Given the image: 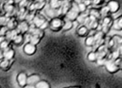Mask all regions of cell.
<instances>
[{
  "mask_svg": "<svg viewBox=\"0 0 122 88\" xmlns=\"http://www.w3.org/2000/svg\"><path fill=\"white\" fill-rule=\"evenodd\" d=\"M80 14L81 12L79 10L78 5L75 1H73L71 3V6L70 8L69 9L68 11L65 15V19L74 22L76 21L78 17Z\"/></svg>",
  "mask_w": 122,
  "mask_h": 88,
  "instance_id": "1",
  "label": "cell"
},
{
  "mask_svg": "<svg viewBox=\"0 0 122 88\" xmlns=\"http://www.w3.org/2000/svg\"><path fill=\"white\" fill-rule=\"evenodd\" d=\"M64 20L60 17H56L51 19L49 21V27L53 31H59L62 29Z\"/></svg>",
  "mask_w": 122,
  "mask_h": 88,
  "instance_id": "2",
  "label": "cell"
},
{
  "mask_svg": "<svg viewBox=\"0 0 122 88\" xmlns=\"http://www.w3.org/2000/svg\"><path fill=\"white\" fill-rule=\"evenodd\" d=\"M44 13L45 14L48 18L52 19L54 18H56V17H60L62 16L61 10V9H54L51 8L48 4H46V6L43 9Z\"/></svg>",
  "mask_w": 122,
  "mask_h": 88,
  "instance_id": "3",
  "label": "cell"
},
{
  "mask_svg": "<svg viewBox=\"0 0 122 88\" xmlns=\"http://www.w3.org/2000/svg\"><path fill=\"white\" fill-rule=\"evenodd\" d=\"M102 31L104 33L106 34L112 28V24L113 20L110 15H108L107 16L102 18Z\"/></svg>",
  "mask_w": 122,
  "mask_h": 88,
  "instance_id": "4",
  "label": "cell"
},
{
  "mask_svg": "<svg viewBox=\"0 0 122 88\" xmlns=\"http://www.w3.org/2000/svg\"><path fill=\"white\" fill-rule=\"evenodd\" d=\"M104 66L109 73H115L120 69V65L114 59H106Z\"/></svg>",
  "mask_w": 122,
  "mask_h": 88,
  "instance_id": "5",
  "label": "cell"
},
{
  "mask_svg": "<svg viewBox=\"0 0 122 88\" xmlns=\"http://www.w3.org/2000/svg\"><path fill=\"white\" fill-rule=\"evenodd\" d=\"M28 74L25 72H20L16 76V82L18 86L21 88H25L27 85V80H28Z\"/></svg>",
  "mask_w": 122,
  "mask_h": 88,
  "instance_id": "6",
  "label": "cell"
},
{
  "mask_svg": "<svg viewBox=\"0 0 122 88\" xmlns=\"http://www.w3.org/2000/svg\"><path fill=\"white\" fill-rule=\"evenodd\" d=\"M23 51L25 54L28 56H33L36 53L37 51L36 45L30 42L27 43L24 45Z\"/></svg>",
  "mask_w": 122,
  "mask_h": 88,
  "instance_id": "7",
  "label": "cell"
},
{
  "mask_svg": "<svg viewBox=\"0 0 122 88\" xmlns=\"http://www.w3.org/2000/svg\"><path fill=\"white\" fill-rule=\"evenodd\" d=\"M107 6L108 7L110 14L117 13L120 8V5L117 0H110L107 2Z\"/></svg>",
  "mask_w": 122,
  "mask_h": 88,
  "instance_id": "8",
  "label": "cell"
},
{
  "mask_svg": "<svg viewBox=\"0 0 122 88\" xmlns=\"http://www.w3.org/2000/svg\"><path fill=\"white\" fill-rule=\"evenodd\" d=\"M15 56V51L13 49L10 47L3 51V58L13 61Z\"/></svg>",
  "mask_w": 122,
  "mask_h": 88,
  "instance_id": "9",
  "label": "cell"
},
{
  "mask_svg": "<svg viewBox=\"0 0 122 88\" xmlns=\"http://www.w3.org/2000/svg\"><path fill=\"white\" fill-rule=\"evenodd\" d=\"M41 80L40 76L36 74H33L28 76L27 80V85L29 86H33L35 88V84Z\"/></svg>",
  "mask_w": 122,
  "mask_h": 88,
  "instance_id": "10",
  "label": "cell"
},
{
  "mask_svg": "<svg viewBox=\"0 0 122 88\" xmlns=\"http://www.w3.org/2000/svg\"><path fill=\"white\" fill-rule=\"evenodd\" d=\"M89 32L88 27L85 24H81L80 26L76 29V34L80 37H86L88 36Z\"/></svg>",
  "mask_w": 122,
  "mask_h": 88,
  "instance_id": "11",
  "label": "cell"
},
{
  "mask_svg": "<svg viewBox=\"0 0 122 88\" xmlns=\"http://www.w3.org/2000/svg\"><path fill=\"white\" fill-rule=\"evenodd\" d=\"M112 28L116 31H122V15L117 18L115 20H113Z\"/></svg>",
  "mask_w": 122,
  "mask_h": 88,
  "instance_id": "12",
  "label": "cell"
},
{
  "mask_svg": "<svg viewBox=\"0 0 122 88\" xmlns=\"http://www.w3.org/2000/svg\"><path fill=\"white\" fill-rule=\"evenodd\" d=\"M33 21L34 24H35L36 26H38V28H40L47 20H46V18L43 16H42L40 14H38V15H36L35 16Z\"/></svg>",
  "mask_w": 122,
  "mask_h": 88,
  "instance_id": "13",
  "label": "cell"
},
{
  "mask_svg": "<svg viewBox=\"0 0 122 88\" xmlns=\"http://www.w3.org/2000/svg\"><path fill=\"white\" fill-rule=\"evenodd\" d=\"M11 61L10 60L5 58L1 59L0 61V69H1L3 71L8 70L11 66Z\"/></svg>",
  "mask_w": 122,
  "mask_h": 88,
  "instance_id": "14",
  "label": "cell"
},
{
  "mask_svg": "<svg viewBox=\"0 0 122 88\" xmlns=\"http://www.w3.org/2000/svg\"><path fill=\"white\" fill-rule=\"evenodd\" d=\"M63 0H49L48 5L54 9H60L61 7Z\"/></svg>",
  "mask_w": 122,
  "mask_h": 88,
  "instance_id": "15",
  "label": "cell"
},
{
  "mask_svg": "<svg viewBox=\"0 0 122 88\" xmlns=\"http://www.w3.org/2000/svg\"><path fill=\"white\" fill-rule=\"evenodd\" d=\"M88 15H92L93 16L95 17L96 18H97L98 20H101L102 19V15L100 13V9H97L95 8H92L89 10Z\"/></svg>",
  "mask_w": 122,
  "mask_h": 88,
  "instance_id": "16",
  "label": "cell"
},
{
  "mask_svg": "<svg viewBox=\"0 0 122 88\" xmlns=\"http://www.w3.org/2000/svg\"><path fill=\"white\" fill-rule=\"evenodd\" d=\"M96 43H97V41H96L95 38L94 36H87L86 37L85 44V45L86 46H94Z\"/></svg>",
  "mask_w": 122,
  "mask_h": 88,
  "instance_id": "17",
  "label": "cell"
},
{
  "mask_svg": "<svg viewBox=\"0 0 122 88\" xmlns=\"http://www.w3.org/2000/svg\"><path fill=\"white\" fill-rule=\"evenodd\" d=\"M73 27V22L70 20L65 19L64 20L63 26L61 30L63 31H68L71 29Z\"/></svg>",
  "mask_w": 122,
  "mask_h": 88,
  "instance_id": "18",
  "label": "cell"
},
{
  "mask_svg": "<svg viewBox=\"0 0 122 88\" xmlns=\"http://www.w3.org/2000/svg\"><path fill=\"white\" fill-rule=\"evenodd\" d=\"M12 41H13V43L15 45H16V46H20L23 43V34L21 33L17 34L15 36V37L12 39Z\"/></svg>",
  "mask_w": 122,
  "mask_h": 88,
  "instance_id": "19",
  "label": "cell"
},
{
  "mask_svg": "<svg viewBox=\"0 0 122 88\" xmlns=\"http://www.w3.org/2000/svg\"><path fill=\"white\" fill-rule=\"evenodd\" d=\"M50 84L45 80L41 79L35 84V88H50Z\"/></svg>",
  "mask_w": 122,
  "mask_h": 88,
  "instance_id": "20",
  "label": "cell"
},
{
  "mask_svg": "<svg viewBox=\"0 0 122 88\" xmlns=\"http://www.w3.org/2000/svg\"><path fill=\"white\" fill-rule=\"evenodd\" d=\"M3 10L6 14H11L15 10V6L14 5H8V4L4 3L2 7Z\"/></svg>",
  "mask_w": 122,
  "mask_h": 88,
  "instance_id": "21",
  "label": "cell"
},
{
  "mask_svg": "<svg viewBox=\"0 0 122 88\" xmlns=\"http://www.w3.org/2000/svg\"><path fill=\"white\" fill-rule=\"evenodd\" d=\"M41 35L38 34H33L31 35L30 39V43L34 44L37 45L40 42V38H41Z\"/></svg>",
  "mask_w": 122,
  "mask_h": 88,
  "instance_id": "22",
  "label": "cell"
},
{
  "mask_svg": "<svg viewBox=\"0 0 122 88\" xmlns=\"http://www.w3.org/2000/svg\"><path fill=\"white\" fill-rule=\"evenodd\" d=\"M18 28L20 29L21 31H27L29 28L28 24L26 21H23L18 25Z\"/></svg>",
  "mask_w": 122,
  "mask_h": 88,
  "instance_id": "23",
  "label": "cell"
},
{
  "mask_svg": "<svg viewBox=\"0 0 122 88\" xmlns=\"http://www.w3.org/2000/svg\"><path fill=\"white\" fill-rule=\"evenodd\" d=\"M97 54L95 51L90 52L87 55V59L90 62H95L97 60Z\"/></svg>",
  "mask_w": 122,
  "mask_h": 88,
  "instance_id": "24",
  "label": "cell"
},
{
  "mask_svg": "<svg viewBox=\"0 0 122 88\" xmlns=\"http://www.w3.org/2000/svg\"><path fill=\"white\" fill-rule=\"evenodd\" d=\"M100 13L102 15V18H103L105 16H107L108 15H110L109 14H110V10H109L108 7L107 6V5L106 6H102L100 9Z\"/></svg>",
  "mask_w": 122,
  "mask_h": 88,
  "instance_id": "25",
  "label": "cell"
},
{
  "mask_svg": "<svg viewBox=\"0 0 122 88\" xmlns=\"http://www.w3.org/2000/svg\"><path fill=\"white\" fill-rule=\"evenodd\" d=\"M15 23H16V20L15 19H13V18H11L8 21H7L6 24V26H8L9 29H13L14 28H15Z\"/></svg>",
  "mask_w": 122,
  "mask_h": 88,
  "instance_id": "26",
  "label": "cell"
},
{
  "mask_svg": "<svg viewBox=\"0 0 122 88\" xmlns=\"http://www.w3.org/2000/svg\"><path fill=\"white\" fill-rule=\"evenodd\" d=\"M78 5V6L79 10L81 12V13H86V11H87V9H88V7L85 5L83 2L81 1L80 3H79Z\"/></svg>",
  "mask_w": 122,
  "mask_h": 88,
  "instance_id": "27",
  "label": "cell"
},
{
  "mask_svg": "<svg viewBox=\"0 0 122 88\" xmlns=\"http://www.w3.org/2000/svg\"><path fill=\"white\" fill-rule=\"evenodd\" d=\"M9 46H10V41L8 39L5 40L4 41H3L0 44V49L3 51V50L8 48Z\"/></svg>",
  "mask_w": 122,
  "mask_h": 88,
  "instance_id": "28",
  "label": "cell"
},
{
  "mask_svg": "<svg viewBox=\"0 0 122 88\" xmlns=\"http://www.w3.org/2000/svg\"><path fill=\"white\" fill-rule=\"evenodd\" d=\"M105 0H92V3L93 6H102Z\"/></svg>",
  "mask_w": 122,
  "mask_h": 88,
  "instance_id": "29",
  "label": "cell"
},
{
  "mask_svg": "<svg viewBox=\"0 0 122 88\" xmlns=\"http://www.w3.org/2000/svg\"><path fill=\"white\" fill-rule=\"evenodd\" d=\"M48 27H49V21H46L45 23H44L41 26L40 28H39V29H40L41 30H43L47 28Z\"/></svg>",
  "mask_w": 122,
  "mask_h": 88,
  "instance_id": "30",
  "label": "cell"
},
{
  "mask_svg": "<svg viewBox=\"0 0 122 88\" xmlns=\"http://www.w3.org/2000/svg\"><path fill=\"white\" fill-rule=\"evenodd\" d=\"M85 3V5L87 7L90 6H92V0H83V1Z\"/></svg>",
  "mask_w": 122,
  "mask_h": 88,
  "instance_id": "31",
  "label": "cell"
},
{
  "mask_svg": "<svg viewBox=\"0 0 122 88\" xmlns=\"http://www.w3.org/2000/svg\"><path fill=\"white\" fill-rule=\"evenodd\" d=\"M6 39H7L5 35H0V44Z\"/></svg>",
  "mask_w": 122,
  "mask_h": 88,
  "instance_id": "32",
  "label": "cell"
},
{
  "mask_svg": "<svg viewBox=\"0 0 122 88\" xmlns=\"http://www.w3.org/2000/svg\"><path fill=\"white\" fill-rule=\"evenodd\" d=\"M32 1L35 2H40V3H43V2H46V0H31Z\"/></svg>",
  "mask_w": 122,
  "mask_h": 88,
  "instance_id": "33",
  "label": "cell"
},
{
  "mask_svg": "<svg viewBox=\"0 0 122 88\" xmlns=\"http://www.w3.org/2000/svg\"><path fill=\"white\" fill-rule=\"evenodd\" d=\"M2 11H3V8H2L1 6V5H0V15H1Z\"/></svg>",
  "mask_w": 122,
  "mask_h": 88,
  "instance_id": "34",
  "label": "cell"
},
{
  "mask_svg": "<svg viewBox=\"0 0 122 88\" xmlns=\"http://www.w3.org/2000/svg\"><path fill=\"white\" fill-rule=\"evenodd\" d=\"M0 88H1V86H0Z\"/></svg>",
  "mask_w": 122,
  "mask_h": 88,
  "instance_id": "35",
  "label": "cell"
},
{
  "mask_svg": "<svg viewBox=\"0 0 122 88\" xmlns=\"http://www.w3.org/2000/svg\"><path fill=\"white\" fill-rule=\"evenodd\" d=\"M0 61H1V59H0Z\"/></svg>",
  "mask_w": 122,
  "mask_h": 88,
  "instance_id": "36",
  "label": "cell"
}]
</instances>
